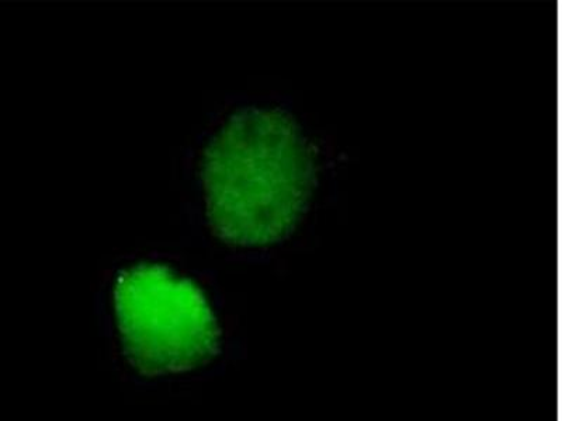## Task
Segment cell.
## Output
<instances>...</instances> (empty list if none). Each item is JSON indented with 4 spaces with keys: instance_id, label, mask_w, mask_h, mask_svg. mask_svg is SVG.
<instances>
[{
    "instance_id": "cell-1",
    "label": "cell",
    "mask_w": 562,
    "mask_h": 421,
    "mask_svg": "<svg viewBox=\"0 0 562 421\" xmlns=\"http://www.w3.org/2000/svg\"><path fill=\"white\" fill-rule=\"evenodd\" d=\"M207 217L224 242H281L307 213L316 185L314 145L293 115L246 107L231 115L205 149Z\"/></svg>"
},
{
    "instance_id": "cell-2",
    "label": "cell",
    "mask_w": 562,
    "mask_h": 421,
    "mask_svg": "<svg viewBox=\"0 0 562 421\" xmlns=\"http://www.w3.org/2000/svg\"><path fill=\"white\" fill-rule=\"evenodd\" d=\"M114 308L125 355L140 374L184 373L217 354L220 328L204 294L164 265L125 270Z\"/></svg>"
}]
</instances>
